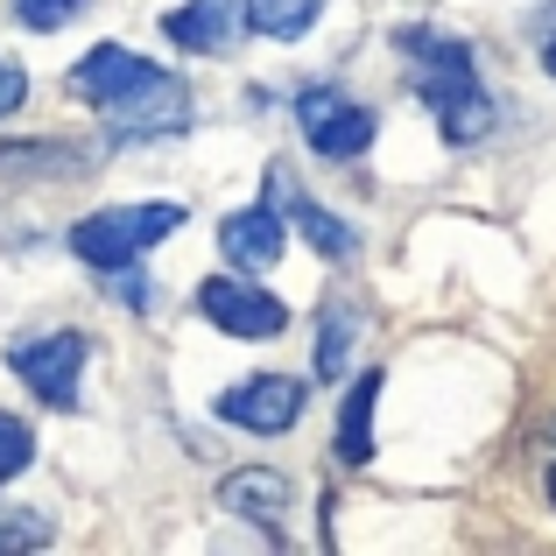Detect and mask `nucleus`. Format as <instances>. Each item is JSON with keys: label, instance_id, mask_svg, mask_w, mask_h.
I'll list each match as a JSON object with an SVG mask.
<instances>
[{"label": "nucleus", "instance_id": "obj_19", "mask_svg": "<svg viewBox=\"0 0 556 556\" xmlns=\"http://www.w3.org/2000/svg\"><path fill=\"white\" fill-rule=\"evenodd\" d=\"M22 99H28V71L22 64H0V121H8Z\"/></svg>", "mask_w": 556, "mask_h": 556}, {"label": "nucleus", "instance_id": "obj_8", "mask_svg": "<svg viewBox=\"0 0 556 556\" xmlns=\"http://www.w3.org/2000/svg\"><path fill=\"white\" fill-rule=\"evenodd\" d=\"M282 240H289V226H282V204H275V198H261V204H247V212L218 218V247H226V261L240 275L275 268V261H282Z\"/></svg>", "mask_w": 556, "mask_h": 556}, {"label": "nucleus", "instance_id": "obj_3", "mask_svg": "<svg viewBox=\"0 0 556 556\" xmlns=\"http://www.w3.org/2000/svg\"><path fill=\"white\" fill-rule=\"evenodd\" d=\"M184 226V204H99L71 226V254L85 268H135L149 247H163Z\"/></svg>", "mask_w": 556, "mask_h": 556}, {"label": "nucleus", "instance_id": "obj_14", "mask_svg": "<svg viewBox=\"0 0 556 556\" xmlns=\"http://www.w3.org/2000/svg\"><path fill=\"white\" fill-rule=\"evenodd\" d=\"M28 458H36V430H28L22 416H0V486H8L14 472H28Z\"/></svg>", "mask_w": 556, "mask_h": 556}, {"label": "nucleus", "instance_id": "obj_10", "mask_svg": "<svg viewBox=\"0 0 556 556\" xmlns=\"http://www.w3.org/2000/svg\"><path fill=\"white\" fill-rule=\"evenodd\" d=\"M240 8L232 0H184V8H169L163 14V36L177 42V50L190 56H218V50H232V36H240Z\"/></svg>", "mask_w": 556, "mask_h": 556}, {"label": "nucleus", "instance_id": "obj_5", "mask_svg": "<svg viewBox=\"0 0 556 556\" xmlns=\"http://www.w3.org/2000/svg\"><path fill=\"white\" fill-rule=\"evenodd\" d=\"M85 353H92V345H85L78 331H42V339H22V345H14L8 367L22 374V388L36 394L42 408H78Z\"/></svg>", "mask_w": 556, "mask_h": 556}, {"label": "nucleus", "instance_id": "obj_7", "mask_svg": "<svg viewBox=\"0 0 556 556\" xmlns=\"http://www.w3.org/2000/svg\"><path fill=\"white\" fill-rule=\"evenodd\" d=\"M218 416L232 430H254V437H282L289 422L303 416V380L296 374H247L240 388L218 394Z\"/></svg>", "mask_w": 556, "mask_h": 556}, {"label": "nucleus", "instance_id": "obj_11", "mask_svg": "<svg viewBox=\"0 0 556 556\" xmlns=\"http://www.w3.org/2000/svg\"><path fill=\"white\" fill-rule=\"evenodd\" d=\"M218 501H226L232 515H247L254 529H282V515H289V479L268 472V465H247V472H232L226 486H218Z\"/></svg>", "mask_w": 556, "mask_h": 556}, {"label": "nucleus", "instance_id": "obj_20", "mask_svg": "<svg viewBox=\"0 0 556 556\" xmlns=\"http://www.w3.org/2000/svg\"><path fill=\"white\" fill-rule=\"evenodd\" d=\"M549 501H556V465H549Z\"/></svg>", "mask_w": 556, "mask_h": 556}, {"label": "nucleus", "instance_id": "obj_9", "mask_svg": "<svg viewBox=\"0 0 556 556\" xmlns=\"http://www.w3.org/2000/svg\"><path fill=\"white\" fill-rule=\"evenodd\" d=\"M268 190H275V204H282V218H296V226L311 232V247H317L325 261H353V254H359V232L345 226L339 212H325V204H311V198H303L296 177H289L282 163L268 169Z\"/></svg>", "mask_w": 556, "mask_h": 556}, {"label": "nucleus", "instance_id": "obj_2", "mask_svg": "<svg viewBox=\"0 0 556 556\" xmlns=\"http://www.w3.org/2000/svg\"><path fill=\"white\" fill-rule=\"evenodd\" d=\"M394 50H402L408 85H416V99L437 113V135H444L451 149H472V141L493 135V92L479 85L472 42L444 36V28H402Z\"/></svg>", "mask_w": 556, "mask_h": 556}, {"label": "nucleus", "instance_id": "obj_13", "mask_svg": "<svg viewBox=\"0 0 556 556\" xmlns=\"http://www.w3.org/2000/svg\"><path fill=\"white\" fill-rule=\"evenodd\" d=\"M374 402H380V367H367L345 394V422H339V458L367 465L374 458Z\"/></svg>", "mask_w": 556, "mask_h": 556}, {"label": "nucleus", "instance_id": "obj_16", "mask_svg": "<svg viewBox=\"0 0 556 556\" xmlns=\"http://www.w3.org/2000/svg\"><path fill=\"white\" fill-rule=\"evenodd\" d=\"M50 543V515H28V507H0V549H42Z\"/></svg>", "mask_w": 556, "mask_h": 556}, {"label": "nucleus", "instance_id": "obj_6", "mask_svg": "<svg viewBox=\"0 0 556 556\" xmlns=\"http://www.w3.org/2000/svg\"><path fill=\"white\" fill-rule=\"evenodd\" d=\"M198 317H204V325H218L226 339H282V331H289L282 296L240 282V275H212V282L198 289Z\"/></svg>", "mask_w": 556, "mask_h": 556}, {"label": "nucleus", "instance_id": "obj_17", "mask_svg": "<svg viewBox=\"0 0 556 556\" xmlns=\"http://www.w3.org/2000/svg\"><path fill=\"white\" fill-rule=\"evenodd\" d=\"M78 8H85V0H14V22H22V28H42V36H50V28H64Z\"/></svg>", "mask_w": 556, "mask_h": 556}, {"label": "nucleus", "instance_id": "obj_1", "mask_svg": "<svg viewBox=\"0 0 556 556\" xmlns=\"http://www.w3.org/2000/svg\"><path fill=\"white\" fill-rule=\"evenodd\" d=\"M71 92L85 106H99L113 121V135L127 141H163V135H184L190 127V92L184 78H169L163 64L135 56L127 42H99L71 64Z\"/></svg>", "mask_w": 556, "mask_h": 556}, {"label": "nucleus", "instance_id": "obj_4", "mask_svg": "<svg viewBox=\"0 0 556 556\" xmlns=\"http://www.w3.org/2000/svg\"><path fill=\"white\" fill-rule=\"evenodd\" d=\"M296 127L325 163H353V155H367L374 135H380L374 113L359 106L353 92H339V85H303L296 92Z\"/></svg>", "mask_w": 556, "mask_h": 556}, {"label": "nucleus", "instance_id": "obj_15", "mask_svg": "<svg viewBox=\"0 0 556 556\" xmlns=\"http://www.w3.org/2000/svg\"><path fill=\"white\" fill-rule=\"evenodd\" d=\"M345 353H353V317L325 311V331H317V374H345Z\"/></svg>", "mask_w": 556, "mask_h": 556}, {"label": "nucleus", "instance_id": "obj_18", "mask_svg": "<svg viewBox=\"0 0 556 556\" xmlns=\"http://www.w3.org/2000/svg\"><path fill=\"white\" fill-rule=\"evenodd\" d=\"M535 56H543L549 78H556V0H543V8H535Z\"/></svg>", "mask_w": 556, "mask_h": 556}, {"label": "nucleus", "instance_id": "obj_12", "mask_svg": "<svg viewBox=\"0 0 556 556\" xmlns=\"http://www.w3.org/2000/svg\"><path fill=\"white\" fill-rule=\"evenodd\" d=\"M325 8L331 0H240V22L254 28V36H268V42H303Z\"/></svg>", "mask_w": 556, "mask_h": 556}]
</instances>
